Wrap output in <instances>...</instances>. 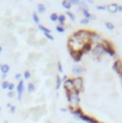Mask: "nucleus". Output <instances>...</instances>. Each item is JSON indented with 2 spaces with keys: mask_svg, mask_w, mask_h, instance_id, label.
<instances>
[{
  "mask_svg": "<svg viewBox=\"0 0 122 123\" xmlns=\"http://www.w3.org/2000/svg\"><path fill=\"white\" fill-rule=\"evenodd\" d=\"M72 37H75L76 39H78L79 41H81L83 44L91 43V41H90V31H87V30H79L76 33H74L72 35Z\"/></svg>",
  "mask_w": 122,
  "mask_h": 123,
  "instance_id": "nucleus-1",
  "label": "nucleus"
},
{
  "mask_svg": "<svg viewBox=\"0 0 122 123\" xmlns=\"http://www.w3.org/2000/svg\"><path fill=\"white\" fill-rule=\"evenodd\" d=\"M101 44H102V46L104 48V52L106 54H108L110 57H114L115 56L116 52H115V50L113 48V45H112V43L110 41H109L108 39H103L101 41Z\"/></svg>",
  "mask_w": 122,
  "mask_h": 123,
  "instance_id": "nucleus-2",
  "label": "nucleus"
},
{
  "mask_svg": "<svg viewBox=\"0 0 122 123\" xmlns=\"http://www.w3.org/2000/svg\"><path fill=\"white\" fill-rule=\"evenodd\" d=\"M73 81V86H74V89L78 92L82 91L84 88V79L81 76H76L75 78L72 79Z\"/></svg>",
  "mask_w": 122,
  "mask_h": 123,
  "instance_id": "nucleus-3",
  "label": "nucleus"
},
{
  "mask_svg": "<svg viewBox=\"0 0 122 123\" xmlns=\"http://www.w3.org/2000/svg\"><path fill=\"white\" fill-rule=\"evenodd\" d=\"M91 52H92V56L96 59V60H99L103 55H104V48H103V46H102V44L100 43V44H96L93 48H92V50H91Z\"/></svg>",
  "mask_w": 122,
  "mask_h": 123,
  "instance_id": "nucleus-4",
  "label": "nucleus"
},
{
  "mask_svg": "<svg viewBox=\"0 0 122 123\" xmlns=\"http://www.w3.org/2000/svg\"><path fill=\"white\" fill-rule=\"evenodd\" d=\"M79 93L78 91L74 90L72 92H70V96H69V99L67 100L69 103H71L73 106H78L79 103H80V96H79Z\"/></svg>",
  "mask_w": 122,
  "mask_h": 123,
  "instance_id": "nucleus-5",
  "label": "nucleus"
},
{
  "mask_svg": "<svg viewBox=\"0 0 122 123\" xmlns=\"http://www.w3.org/2000/svg\"><path fill=\"white\" fill-rule=\"evenodd\" d=\"M112 69L117 73L118 76L122 75V61L120 59H117L114 61V62L112 64Z\"/></svg>",
  "mask_w": 122,
  "mask_h": 123,
  "instance_id": "nucleus-6",
  "label": "nucleus"
},
{
  "mask_svg": "<svg viewBox=\"0 0 122 123\" xmlns=\"http://www.w3.org/2000/svg\"><path fill=\"white\" fill-rule=\"evenodd\" d=\"M68 51H69V54H70L71 58H72L73 61L76 62H80L81 59H82V57H83V55H84L83 51H73V50H71V49H68Z\"/></svg>",
  "mask_w": 122,
  "mask_h": 123,
  "instance_id": "nucleus-7",
  "label": "nucleus"
},
{
  "mask_svg": "<svg viewBox=\"0 0 122 123\" xmlns=\"http://www.w3.org/2000/svg\"><path fill=\"white\" fill-rule=\"evenodd\" d=\"M102 40H103V38L98 33L90 32V41H91V43H94L95 45L96 44H100Z\"/></svg>",
  "mask_w": 122,
  "mask_h": 123,
  "instance_id": "nucleus-8",
  "label": "nucleus"
},
{
  "mask_svg": "<svg viewBox=\"0 0 122 123\" xmlns=\"http://www.w3.org/2000/svg\"><path fill=\"white\" fill-rule=\"evenodd\" d=\"M63 88L65 92H72L74 91V86H73V81L72 79H67L65 82H63Z\"/></svg>",
  "mask_w": 122,
  "mask_h": 123,
  "instance_id": "nucleus-9",
  "label": "nucleus"
},
{
  "mask_svg": "<svg viewBox=\"0 0 122 123\" xmlns=\"http://www.w3.org/2000/svg\"><path fill=\"white\" fill-rule=\"evenodd\" d=\"M16 90H17V99L20 101L22 98V93L24 91V81L23 80H19L18 85L16 86Z\"/></svg>",
  "mask_w": 122,
  "mask_h": 123,
  "instance_id": "nucleus-10",
  "label": "nucleus"
},
{
  "mask_svg": "<svg viewBox=\"0 0 122 123\" xmlns=\"http://www.w3.org/2000/svg\"><path fill=\"white\" fill-rule=\"evenodd\" d=\"M70 112L74 115V117L76 119H81V117L84 115V112L80 108H75L73 110H70Z\"/></svg>",
  "mask_w": 122,
  "mask_h": 123,
  "instance_id": "nucleus-11",
  "label": "nucleus"
},
{
  "mask_svg": "<svg viewBox=\"0 0 122 123\" xmlns=\"http://www.w3.org/2000/svg\"><path fill=\"white\" fill-rule=\"evenodd\" d=\"M83 72H84V68H83V66H81V65H79V64H75V65H73V67H72V73H73L74 75L79 76V75H81Z\"/></svg>",
  "mask_w": 122,
  "mask_h": 123,
  "instance_id": "nucleus-12",
  "label": "nucleus"
},
{
  "mask_svg": "<svg viewBox=\"0 0 122 123\" xmlns=\"http://www.w3.org/2000/svg\"><path fill=\"white\" fill-rule=\"evenodd\" d=\"M82 12H83V14H84V17L85 18H86V19H92V20H94L96 17H95V15H93V14H91L89 12H88V9L87 8H85V9H80Z\"/></svg>",
  "mask_w": 122,
  "mask_h": 123,
  "instance_id": "nucleus-13",
  "label": "nucleus"
},
{
  "mask_svg": "<svg viewBox=\"0 0 122 123\" xmlns=\"http://www.w3.org/2000/svg\"><path fill=\"white\" fill-rule=\"evenodd\" d=\"M117 8H118V5L116 3H111V4H109L107 6V10L110 12V13H115L117 12Z\"/></svg>",
  "mask_w": 122,
  "mask_h": 123,
  "instance_id": "nucleus-14",
  "label": "nucleus"
},
{
  "mask_svg": "<svg viewBox=\"0 0 122 123\" xmlns=\"http://www.w3.org/2000/svg\"><path fill=\"white\" fill-rule=\"evenodd\" d=\"M81 120L85 121V122H87V123H99L95 118H93V117H91V116H88V115H85V114H84V115L81 117Z\"/></svg>",
  "mask_w": 122,
  "mask_h": 123,
  "instance_id": "nucleus-15",
  "label": "nucleus"
},
{
  "mask_svg": "<svg viewBox=\"0 0 122 123\" xmlns=\"http://www.w3.org/2000/svg\"><path fill=\"white\" fill-rule=\"evenodd\" d=\"M0 70H1L2 74H8L10 71V65L7 63H2V64H0Z\"/></svg>",
  "mask_w": 122,
  "mask_h": 123,
  "instance_id": "nucleus-16",
  "label": "nucleus"
},
{
  "mask_svg": "<svg viewBox=\"0 0 122 123\" xmlns=\"http://www.w3.org/2000/svg\"><path fill=\"white\" fill-rule=\"evenodd\" d=\"M91 50H92V43H85V44H84L83 49H82V51H83L84 54L88 53Z\"/></svg>",
  "mask_w": 122,
  "mask_h": 123,
  "instance_id": "nucleus-17",
  "label": "nucleus"
},
{
  "mask_svg": "<svg viewBox=\"0 0 122 123\" xmlns=\"http://www.w3.org/2000/svg\"><path fill=\"white\" fill-rule=\"evenodd\" d=\"M61 6H62L64 9H66L67 11H69V10L71 9V7H72V5H71V3H70L69 0H64V1H62V2H61Z\"/></svg>",
  "mask_w": 122,
  "mask_h": 123,
  "instance_id": "nucleus-18",
  "label": "nucleus"
},
{
  "mask_svg": "<svg viewBox=\"0 0 122 123\" xmlns=\"http://www.w3.org/2000/svg\"><path fill=\"white\" fill-rule=\"evenodd\" d=\"M45 11H46L45 5L42 4V3H38V4H37V12H38V13H43Z\"/></svg>",
  "mask_w": 122,
  "mask_h": 123,
  "instance_id": "nucleus-19",
  "label": "nucleus"
},
{
  "mask_svg": "<svg viewBox=\"0 0 122 123\" xmlns=\"http://www.w3.org/2000/svg\"><path fill=\"white\" fill-rule=\"evenodd\" d=\"M37 26H38V29H39L40 31H42L44 34H51V30H50V29H48V28L44 27V26H43V25H41V24H38Z\"/></svg>",
  "mask_w": 122,
  "mask_h": 123,
  "instance_id": "nucleus-20",
  "label": "nucleus"
},
{
  "mask_svg": "<svg viewBox=\"0 0 122 123\" xmlns=\"http://www.w3.org/2000/svg\"><path fill=\"white\" fill-rule=\"evenodd\" d=\"M61 86V78L59 75H57L56 76V89H59Z\"/></svg>",
  "mask_w": 122,
  "mask_h": 123,
  "instance_id": "nucleus-21",
  "label": "nucleus"
},
{
  "mask_svg": "<svg viewBox=\"0 0 122 123\" xmlns=\"http://www.w3.org/2000/svg\"><path fill=\"white\" fill-rule=\"evenodd\" d=\"M27 89H28V92H29V93H32V92H34V91L36 90V86H35L34 84L29 83L28 86H27Z\"/></svg>",
  "mask_w": 122,
  "mask_h": 123,
  "instance_id": "nucleus-22",
  "label": "nucleus"
},
{
  "mask_svg": "<svg viewBox=\"0 0 122 123\" xmlns=\"http://www.w3.org/2000/svg\"><path fill=\"white\" fill-rule=\"evenodd\" d=\"M58 21L60 22L61 26H62V25L64 24V22H65V15H64V14L59 15V16H58Z\"/></svg>",
  "mask_w": 122,
  "mask_h": 123,
  "instance_id": "nucleus-23",
  "label": "nucleus"
},
{
  "mask_svg": "<svg viewBox=\"0 0 122 123\" xmlns=\"http://www.w3.org/2000/svg\"><path fill=\"white\" fill-rule=\"evenodd\" d=\"M33 20H34V22L36 23V24H39V17H38V15H37V13L35 12H33Z\"/></svg>",
  "mask_w": 122,
  "mask_h": 123,
  "instance_id": "nucleus-24",
  "label": "nucleus"
},
{
  "mask_svg": "<svg viewBox=\"0 0 122 123\" xmlns=\"http://www.w3.org/2000/svg\"><path fill=\"white\" fill-rule=\"evenodd\" d=\"M105 26H106V28H107L108 30H110V31H112V30L114 29V25H113L111 22H109V21L105 22Z\"/></svg>",
  "mask_w": 122,
  "mask_h": 123,
  "instance_id": "nucleus-25",
  "label": "nucleus"
},
{
  "mask_svg": "<svg viewBox=\"0 0 122 123\" xmlns=\"http://www.w3.org/2000/svg\"><path fill=\"white\" fill-rule=\"evenodd\" d=\"M58 16L59 15L56 12H53V13L50 14V20L53 21V22H56V21H58Z\"/></svg>",
  "mask_w": 122,
  "mask_h": 123,
  "instance_id": "nucleus-26",
  "label": "nucleus"
},
{
  "mask_svg": "<svg viewBox=\"0 0 122 123\" xmlns=\"http://www.w3.org/2000/svg\"><path fill=\"white\" fill-rule=\"evenodd\" d=\"M9 85H10V83H9L8 81H3V82L1 83V87H2L3 89H7L8 86H9Z\"/></svg>",
  "mask_w": 122,
  "mask_h": 123,
  "instance_id": "nucleus-27",
  "label": "nucleus"
},
{
  "mask_svg": "<svg viewBox=\"0 0 122 123\" xmlns=\"http://www.w3.org/2000/svg\"><path fill=\"white\" fill-rule=\"evenodd\" d=\"M23 75H24V78H25L26 80H29V79L31 78V73H30L29 70H25L24 73H23Z\"/></svg>",
  "mask_w": 122,
  "mask_h": 123,
  "instance_id": "nucleus-28",
  "label": "nucleus"
},
{
  "mask_svg": "<svg viewBox=\"0 0 122 123\" xmlns=\"http://www.w3.org/2000/svg\"><path fill=\"white\" fill-rule=\"evenodd\" d=\"M66 14L69 16V18L72 20V21H74L75 20V14L73 13V12H71L70 11H67V12H66Z\"/></svg>",
  "mask_w": 122,
  "mask_h": 123,
  "instance_id": "nucleus-29",
  "label": "nucleus"
},
{
  "mask_svg": "<svg viewBox=\"0 0 122 123\" xmlns=\"http://www.w3.org/2000/svg\"><path fill=\"white\" fill-rule=\"evenodd\" d=\"M56 30H57V32H59V33H63V32H64V28H63L62 26H61V25L56 26Z\"/></svg>",
  "mask_w": 122,
  "mask_h": 123,
  "instance_id": "nucleus-30",
  "label": "nucleus"
},
{
  "mask_svg": "<svg viewBox=\"0 0 122 123\" xmlns=\"http://www.w3.org/2000/svg\"><path fill=\"white\" fill-rule=\"evenodd\" d=\"M88 22H89V20L88 19H86V18H82L81 20H80V23L81 24H83V25H86V24H88Z\"/></svg>",
  "mask_w": 122,
  "mask_h": 123,
  "instance_id": "nucleus-31",
  "label": "nucleus"
},
{
  "mask_svg": "<svg viewBox=\"0 0 122 123\" xmlns=\"http://www.w3.org/2000/svg\"><path fill=\"white\" fill-rule=\"evenodd\" d=\"M14 84L13 83H10V85H9V86H8V89L10 90V91H12L13 89H14Z\"/></svg>",
  "mask_w": 122,
  "mask_h": 123,
  "instance_id": "nucleus-32",
  "label": "nucleus"
},
{
  "mask_svg": "<svg viewBox=\"0 0 122 123\" xmlns=\"http://www.w3.org/2000/svg\"><path fill=\"white\" fill-rule=\"evenodd\" d=\"M44 36L46 37V38H48L49 40H54V37L51 34H44Z\"/></svg>",
  "mask_w": 122,
  "mask_h": 123,
  "instance_id": "nucleus-33",
  "label": "nucleus"
},
{
  "mask_svg": "<svg viewBox=\"0 0 122 123\" xmlns=\"http://www.w3.org/2000/svg\"><path fill=\"white\" fill-rule=\"evenodd\" d=\"M58 71H59V72H62V71H63V70H62V66H61V62H58Z\"/></svg>",
  "mask_w": 122,
  "mask_h": 123,
  "instance_id": "nucleus-34",
  "label": "nucleus"
},
{
  "mask_svg": "<svg viewBox=\"0 0 122 123\" xmlns=\"http://www.w3.org/2000/svg\"><path fill=\"white\" fill-rule=\"evenodd\" d=\"M69 1H70L71 5H78L79 6V3H80L79 0H69Z\"/></svg>",
  "mask_w": 122,
  "mask_h": 123,
  "instance_id": "nucleus-35",
  "label": "nucleus"
},
{
  "mask_svg": "<svg viewBox=\"0 0 122 123\" xmlns=\"http://www.w3.org/2000/svg\"><path fill=\"white\" fill-rule=\"evenodd\" d=\"M97 10H100V11H104V10H107V6H97L96 7Z\"/></svg>",
  "mask_w": 122,
  "mask_h": 123,
  "instance_id": "nucleus-36",
  "label": "nucleus"
},
{
  "mask_svg": "<svg viewBox=\"0 0 122 123\" xmlns=\"http://www.w3.org/2000/svg\"><path fill=\"white\" fill-rule=\"evenodd\" d=\"M14 95H15V94H14V92H13V91H10V92L8 93V97H10V98H12Z\"/></svg>",
  "mask_w": 122,
  "mask_h": 123,
  "instance_id": "nucleus-37",
  "label": "nucleus"
},
{
  "mask_svg": "<svg viewBox=\"0 0 122 123\" xmlns=\"http://www.w3.org/2000/svg\"><path fill=\"white\" fill-rule=\"evenodd\" d=\"M10 109H11L10 111H11V112H12V113H14V112H15V110H16L15 106H12V107H11Z\"/></svg>",
  "mask_w": 122,
  "mask_h": 123,
  "instance_id": "nucleus-38",
  "label": "nucleus"
},
{
  "mask_svg": "<svg viewBox=\"0 0 122 123\" xmlns=\"http://www.w3.org/2000/svg\"><path fill=\"white\" fill-rule=\"evenodd\" d=\"M20 77H21V73H16L15 76H14V78L16 80H20Z\"/></svg>",
  "mask_w": 122,
  "mask_h": 123,
  "instance_id": "nucleus-39",
  "label": "nucleus"
},
{
  "mask_svg": "<svg viewBox=\"0 0 122 123\" xmlns=\"http://www.w3.org/2000/svg\"><path fill=\"white\" fill-rule=\"evenodd\" d=\"M67 79H68V77H67L66 75H64V76H63V77L61 78V82H65V81H66Z\"/></svg>",
  "mask_w": 122,
  "mask_h": 123,
  "instance_id": "nucleus-40",
  "label": "nucleus"
},
{
  "mask_svg": "<svg viewBox=\"0 0 122 123\" xmlns=\"http://www.w3.org/2000/svg\"><path fill=\"white\" fill-rule=\"evenodd\" d=\"M117 12H122V6L121 5H118V8H117Z\"/></svg>",
  "mask_w": 122,
  "mask_h": 123,
  "instance_id": "nucleus-41",
  "label": "nucleus"
},
{
  "mask_svg": "<svg viewBox=\"0 0 122 123\" xmlns=\"http://www.w3.org/2000/svg\"><path fill=\"white\" fill-rule=\"evenodd\" d=\"M7 77V74H2V79H6Z\"/></svg>",
  "mask_w": 122,
  "mask_h": 123,
  "instance_id": "nucleus-42",
  "label": "nucleus"
},
{
  "mask_svg": "<svg viewBox=\"0 0 122 123\" xmlns=\"http://www.w3.org/2000/svg\"><path fill=\"white\" fill-rule=\"evenodd\" d=\"M12 106V105L11 103H8V104H7V107H8V108H11Z\"/></svg>",
  "mask_w": 122,
  "mask_h": 123,
  "instance_id": "nucleus-43",
  "label": "nucleus"
},
{
  "mask_svg": "<svg viewBox=\"0 0 122 123\" xmlns=\"http://www.w3.org/2000/svg\"><path fill=\"white\" fill-rule=\"evenodd\" d=\"M61 111H67V110H66V109H61Z\"/></svg>",
  "mask_w": 122,
  "mask_h": 123,
  "instance_id": "nucleus-44",
  "label": "nucleus"
},
{
  "mask_svg": "<svg viewBox=\"0 0 122 123\" xmlns=\"http://www.w3.org/2000/svg\"><path fill=\"white\" fill-rule=\"evenodd\" d=\"M1 52H2V46H0V54H1Z\"/></svg>",
  "mask_w": 122,
  "mask_h": 123,
  "instance_id": "nucleus-45",
  "label": "nucleus"
},
{
  "mask_svg": "<svg viewBox=\"0 0 122 123\" xmlns=\"http://www.w3.org/2000/svg\"><path fill=\"white\" fill-rule=\"evenodd\" d=\"M0 112H1V107H0Z\"/></svg>",
  "mask_w": 122,
  "mask_h": 123,
  "instance_id": "nucleus-46",
  "label": "nucleus"
}]
</instances>
